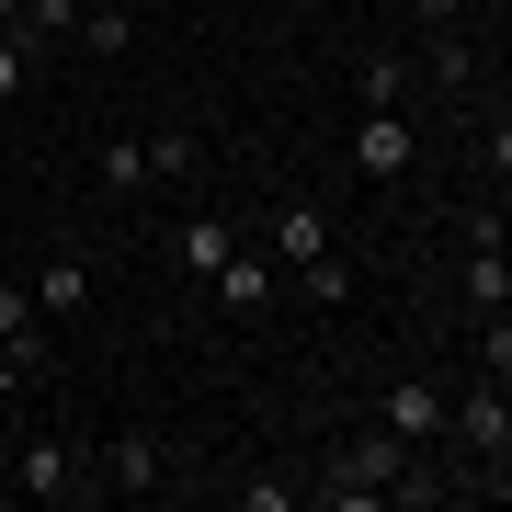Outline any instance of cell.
<instances>
[{
    "instance_id": "cell-1",
    "label": "cell",
    "mask_w": 512,
    "mask_h": 512,
    "mask_svg": "<svg viewBox=\"0 0 512 512\" xmlns=\"http://www.w3.org/2000/svg\"><path fill=\"white\" fill-rule=\"evenodd\" d=\"M319 501H342V512H365V501H444V478L421 467V444L399 433H353V444H330V467L308 478Z\"/></svg>"
},
{
    "instance_id": "cell-2",
    "label": "cell",
    "mask_w": 512,
    "mask_h": 512,
    "mask_svg": "<svg viewBox=\"0 0 512 512\" xmlns=\"http://www.w3.org/2000/svg\"><path fill=\"white\" fill-rule=\"evenodd\" d=\"M12 490H23V501H80L92 478H80V456H69L57 433H23V456H12Z\"/></svg>"
},
{
    "instance_id": "cell-3",
    "label": "cell",
    "mask_w": 512,
    "mask_h": 512,
    "mask_svg": "<svg viewBox=\"0 0 512 512\" xmlns=\"http://www.w3.org/2000/svg\"><path fill=\"white\" fill-rule=\"evenodd\" d=\"M410 114L399 103H365V126H353V171H365V183H399V171H410Z\"/></svg>"
},
{
    "instance_id": "cell-4",
    "label": "cell",
    "mask_w": 512,
    "mask_h": 512,
    "mask_svg": "<svg viewBox=\"0 0 512 512\" xmlns=\"http://www.w3.org/2000/svg\"><path fill=\"white\" fill-rule=\"evenodd\" d=\"M444 433H467V456H478V467H501V456H512V410H501V376H490V387H467V399H444Z\"/></svg>"
},
{
    "instance_id": "cell-5",
    "label": "cell",
    "mask_w": 512,
    "mask_h": 512,
    "mask_svg": "<svg viewBox=\"0 0 512 512\" xmlns=\"http://www.w3.org/2000/svg\"><path fill=\"white\" fill-rule=\"evenodd\" d=\"M376 433H399V444H433V433H444V387H421V376L376 387Z\"/></svg>"
},
{
    "instance_id": "cell-6",
    "label": "cell",
    "mask_w": 512,
    "mask_h": 512,
    "mask_svg": "<svg viewBox=\"0 0 512 512\" xmlns=\"http://www.w3.org/2000/svg\"><path fill=\"white\" fill-rule=\"evenodd\" d=\"M205 285H217V308H239V319H251V308H274V262H262V251H228Z\"/></svg>"
},
{
    "instance_id": "cell-7",
    "label": "cell",
    "mask_w": 512,
    "mask_h": 512,
    "mask_svg": "<svg viewBox=\"0 0 512 512\" xmlns=\"http://www.w3.org/2000/svg\"><path fill=\"white\" fill-rule=\"evenodd\" d=\"M23 296H35V319H69V308H92V262H80V251H57V262H46V274L23 285Z\"/></svg>"
},
{
    "instance_id": "cell-8",
    "label": "cell",
    "mask_w": 512,
    "mask_h": 512,
    "mask_svg": "<svg viewBox=\"0 0 512 512\" xmlns=\"http://www.w3.org/2000/svg\"><path fill=\"white\" fill-rule=\"evenodd\" d=\"M103 490L148 501V490H160V444H148V433H114V444H103Z\"/></svg>"
},
{
    "instance_id": "cell-9",
    "label": "cell",
    "mask_w": 512,
    "mask_h": 512,
    "mask_svg": "<svg viewBox=\"0 0 512 512\" xmlns=\"http://www.w3.org/2000/svg\"><path fill=\"white\" fill-rule=\"evenodd\" d=\"M319 251H330V205H285L274 217V262L296 274V262H319Z\"/></svg>"
},
{
    "instance_id": "cell-10",
    "label": "cell",
    "mask_w": 512,
    "mask_h": 512,
    "mask_svg": "<svg viewBox=\"0 0 512 512\" xmlns=\"http://www.w3.org/2000/svg\"><path fill=\"white\" fill-rule=\"evenodd\" d=\"M228 251H239V228H228V217H183V274H217Z\"/></svg>"
},
{
    "instance_id": "cell-11",
    "label": "cell",
    "mask_w": 512,
    "mask_h": 512,
    "mask_svg": "<svg viewBox=\"0 0 512 512\" xmlns=\"http://www.w3.org/2000/svg\"><path fill=\"white\" fill-rule=\"evenodd\" d=\"M467 296H478V319H501V296H512V274H501V239H478V251H467Z\"/></svg>"
},
{
    "instance_id": "cell-12",
    "label": "cell",
    "mask_w": 512,
    "mask_h": 512,
    "mask_svg": "<svg viewBox=\"0 0 512 512\" xmlns=\"http://www.w3.org/2000/svg\"><path fill=\"white\" fill-rule=\"evenodd\" d=\"M12 35H23V46H46V35H80V0H23V12H12Z\"/></svg>"
},
{
    "instance_id": "cell-13",
    "label": "cell",
    "mask_w": 512,
    "mask_h": 512,
    "mask_svg": "<svg viewBox=\"0 0 512 512\" xmlns=\"http://www.w3.org/2000/svg\"><path fill=\"white\" fill-rule=\"evenodd\" d=\"M296 285H308V308H342V296H353V262L319 251V262H296Z\"/></svg>"
},
{
    "instance_id": "cell-14",
    "label": "cell",
    "mask_w": 512,
    "mask_h": 512,
    "mask_svg": "<svg viewBox=\"0 0 512 512\" xmlns=\"http://www.w3.org/2000/svg\"><path fill=\"white\" fill-rule=\"evenodd\" d=\"M433 80H444V92H467V80H478V57H467V23H444V35H433Z\"/></svg>"
},
{
    "instance_id": "cell-15",
    "label": "cell",
    "mask_w": 512,
    "mask_h": 512,
    "mask_svg": "<svg viewBox=\"0 0 512 512\" xmlns=\"http://www.w3.org/2000/svg\"><path fill=\"white\" fill-rule=\"evenodd\" d=\"M148 183H194V137H183V126L148 137Z\"/></svg>"
},
{
    "instance_id": "cell-16",
    "label": "cell",
    "mask_w": 512,
    "mask_h": 512,
    "mask_svg": "<svg viewBox=\"0 0 512 512\" xmlns=\"http://www.w3.org/2000/svg\"><path fill=\"white\" fill-rule=\"evenodd\" d=\"M126 35H137L126 12H92V0H80V46H92V57H126Z\"/></svg>"
},
{
    "instance_id": "cell-17",
    "label": "cell",
    "mask_w": 512,
    "mask_h": 512,
    "mask_svg": "<svg viewBox=\"0 0 512 512\" xmlns=\"http://www.w3.org/2000/svg\"><path fill=\"white\" fill-rule=\"evenodd\" d=\"M103 183H114V194L148 183V148H137V137H103Z\"/></svg>"
},
{
    "instance_id": "cell-18",
    "label": "cell",
    "mask_w": 512,
    "mask_h": 512,
    "mask_svg": "<svg viewBox=\"0 0 512 512\" xmlns=\"http://www.w3.org/2000/svg\"><path fill=\"white\" fill-rule=\"evenodd\" d=\"M228 501H239V512H285V501H296V478H239Z\"/></svg>"
},
{
    "instance_id": "cell-19",
    "label": "cell",
    "mask_w": 512,
    "mask_h": 512,
    "mask_svg": "<svg viewBox=\"0 0 512 512\" xmlns=\"http://www.w3.org/2000/svg\"><path fill=\"white\" fill-rule=\"evenodd\" d=\"M12 330H35V296H23L12 274H0V342H12Z\"/></svg>"
},
{
    "instance_id": "cell-20",
    "label": "cell",
    "mask_w": 512,
    "mask_h": 512,
    "mask_svg": "<svg viewBox=\"0 0 512 512\" xmlns=\"http://www.w3.org/2000/svg\"><path fill=\"white\" fill-rule=\"evenodd\" d=\"M23 57H35V46H23V35H0V103H23Z\"/></svg>"
},
{
    "instance_id": "cell-21",
    "label": "cell",
    "mask_w": 512,
    "mask_h": 512,
    "mask_svg": "<svg viewBox=\"0 0 512 512\" xmlns=\"http://www.w3.org/2000/svg\"><path fill=\"white\" fill-rule=\"evenodd\" d=\"M410 23H421V35H444V23H456V0H410Z\"/></svg>"
},
{
    "instance_id": "cell-22",
    "label": "cell",
    "mask_w": 512,
    "mask_h": 512,
    "mask_svg": "<svg viewBox=\"0 0 512 512\" xmlns=\"http://www.w3.org/2000/svg\"><path fill=\"white\" fill-rule=\"evenodd\" d=\"M12 12H23V0H0V35H12Z\"/></svg>"
}]
</instances>
